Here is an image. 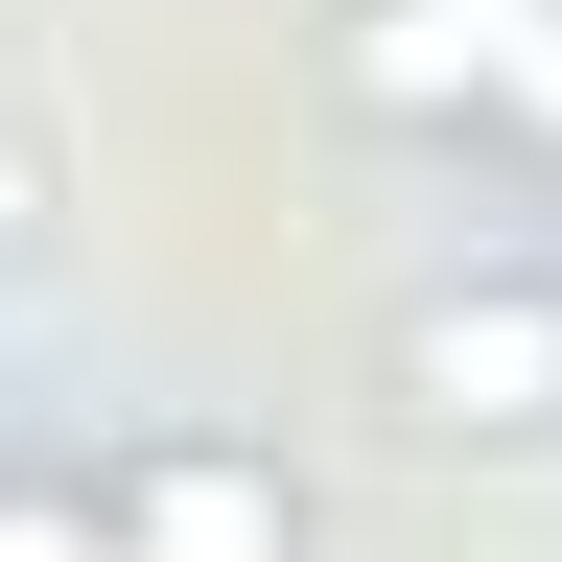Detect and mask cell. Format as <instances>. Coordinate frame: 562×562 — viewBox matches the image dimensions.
<instances>
[{
    "mask_svg": "<svg viewBox=\"0 0 562 562\" xmlns=\"http://www.w3.org/2000/svg\"><path fill=\"white\" fill-rule=\"evenodd\" d=\"M375 375L422 446H562V258H469L375 328Z\"/></svg>",
    "mask_w": 562,
    "mask_h": 562,
    "instance_id": "cell-1",
    "label": "cell"
},
{
    "mask_svg": "<svg viewBox=\"0 0 562 562\" xmlns=\"http://www.w3.org/2000/svg\"><path fill=\"white\" fill-rule=\"evenodd\" d=\"M94 539L117 562H305V469L235 446V422H165V446L94 469Z\"/></svg>",
    "mask_w": 562,
    "mask_h": 562,
    "instance_id": "cell-2",
    "label": "cell"
},
{
    "mask_svg": "<svg viewBox=\"0 0 562 562\" xmlns=\"http://www.w3.org/2000/svg\"><path fill=\"white\" fill-rule=\"evenodd\" d=\"M0 562H117V539H94V492H70V469H0Z\"/></svg>",
    "mask_w": 562,
    "mask_h": 562,
    "instance_id": "cell-3",
    "label": "cell"
}]
</instances>
